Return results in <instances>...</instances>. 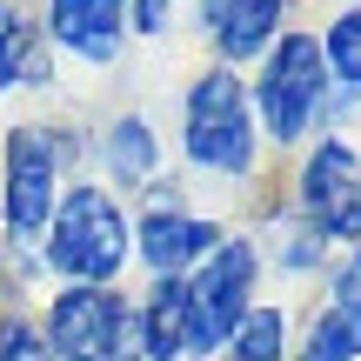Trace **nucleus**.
<instances>
[{
	"label": "nucleus",
	"instance_id": "obj_18",
	"mask_svg": "<svg viewBox=\"0 0 361 361\" xmlns=\"http://www.w3.org/2000/svg\"><path fill=\"white\" fill-rule=\"evenodd\" d=\"M134 27L141 34H161L168 27V0H134Z\"/></svg>",
	"mask_w": 361,
	"mask_h": 361
},
{
	"label": "nucleus",
	"instance_id": "obj_2",
	"mask_svg": "<svg viewBox=\"0 0 361 361\" xmlns=\"http://www.w3.org/2000/svg\"><path fill=\"white\" fill-rule=\"evenodd\" d=\"M188 154L214 174H247L255 168V128H247V94L234 74H201L188 94Z\"/></svg>",
	"mask_w": 361,
	"mask_h": 361
},
{
	"label": "nucleus",
	"instance_id": "obj_7",
	"mask_svg": "<svg viewBox=\"0 0 361 361\" xmlns=\"http://www.w3.org/2000/svg\"><path fill=\"white\" fill-rule=\"evenodd\" d=\"M54 221V141L40 128H13L7 141V228L40 234Z\"/></svg>",
	"mask_w": 361,
	"mask_h": 361
},
{
	"label": "nucleus",
	"instance_id": "obj_3",
	"mask_svg": "<svg viewBox=\"0 0 361 361\" xmlns=\"http://www.w3.org/2000/svg\"><path fill=\"white\" fill-rule=\"evenodd\" d=\"M328 101V61H322V40L308 34H288L274 40L268 54V74H261V121H268L274 141H301L314 128Z\"/></svg>",
	"mask_w": 361,
	"mask_h": 361
},
{
	"label": "nucleus",
	"instance_id": "obj_13",
	"mask_svg": "<svg viewBox=\"0 0 361 361\" xmlns=\"http://www.w3.org/2000/svg\"><path fill=\"white\" fill-rule=\"evenodd\" d=\"M308 361H361V308H328L308 335Z\"/></svg>",
	"mask_w": 361,
	"mask_h": 361
},
{
	"label": "nucleus",
	"instance_id": "obj_19",
	"mask_svg": "<svg viewBox=\"0 0 361 361\" xmlns=\"http://www.w3.org/2000/svg\"><path fill=\"white\" fill-rule=\"evenodd\" d=\"M335 308H361V261L348 274H341V288H335Z\"/></svg>",
	"mask_w": 361,
	"mask_h": 361
},
{
	"label": "nucleus",
	"instance_id": "obj_4",
	"mask_svg": "<svg viewBox=\"0 0 361 361\" xmlns=\"http://www.w3.org/2000/svg\"><path fill=\"white\" fill-rule=\"evenodd\" d=\"M134 335H141V322L107 288H67L47 314V348L61 361H121Z\"/></svg>",
	"mask_w": 361,
	"mask_h": 361
},
{
	"label": "nucleus",
	"instance_id": "obj_8",
	"mask_svg": "<svg viewBox=\"0 0 361 361\" xmlns=\"http://www.w3.org/2000/svg\"><path fill=\"white\" fill-rule=\"evenodd\" d=\"M147 335V361H201L207 341H201V322H194V301H188V281L168 274L147 301V314H134Z\"/></svg>",
	"mask_w": 361,
	"mask_h": 361
},
{
	"label": "nucleus",
	"instance_id": "obj_17",
	"mask_svg": "<svg viewBox=\"0 0 361 361\" xmlns=\"http://www.w3.org/2000/svg\"><path fill=\"white\" fill-rule=\"evenodd\" d=\"M0 361H54V348L27 322H13V328H0Z\"/></svg>",
	"mask_w": 361,
	"mask_h": 361
},
{
	"label": "nucleus",
	"instance_id": "obj_15",
	"mask_svg": "<svg viewBox=\"0 0 361 361\" xmlns=\"http://www.w3.org/2000/svg\"><path fill=\"white\" fill-rule=\"evenodd\" d=\"M228 341H234V361H281V314L274 308H247Z\"/></svg>",
	"mask_w": 361,
	"mask_h": 361
},
{
	"label": "nucleus",
	"instance_id": "obj_9",
	"mask_svg": "<svg viewBox=\"0 0 361 361\" xmlns=\"http://www.w3.org/2000/svg\"><path fill=\"white\" fill-rule=\"evenodd\" d=\"M54 40L87 61H114L121 27H128V0H54Z\"/></svg>",
	"mask_w": 361,
	"mask_h": 361
},
{
	"label": "nucleus",
	"instance_id": "obj_5",
	"mask_svg": "<svg viewBox=\"0 0 361 361\" xmlns=\"http://www.w3.org/2000/svg\"><path fill=\"white\" fill-rule=\"evenodd\" d=\"M247 288H255V247H247V241H214L207 268L188 281V301H194V322H201L207 348H221V341L241 328Z\"/></svg>",
	"mask_w": 361,
	"mask_h": 361
},
{
	"label": "nucleus",
	"instance_id": "obj_10",
	"mask_svg": "<svg viewBox=\"0 0 361 361\" xmlns=\"http://www.w3.org/2000/svg\"><path fill=\"white\" fill-rule=\"evenodd\" d=\"M214 241H221V228L214 221H194V214H147L141 221V261L161 274V281L180 274L188 261L214 255Z\"/></svg>",
	"mask_w": 361,
	"mask_h": 361
},
{
	"label": "nucleus",
	"instance_id": "obj_16",
	"mask_svg": "<svg viewBox=\"0 0 361 361\" xmlns=\"http://www.w3.org/2000/svg\"><path fill=\"white\" fill-rule=\"evenodd\" d=\"M322 61H328V74H341L348 87H361V7H355V13H341V20L328 27Z\"/></svg>",
	"mask_w": 361,
	"mask_h": 361
},
{
	"label": "nucleus",
	"instance_id": "obj_11",
	"mask_svg": "<svg viewBox=\"0 0 361 361\" xmlns=\"http://www.w3.org/2000/svg\"><path fill=\"white\" fill-rule=\"evenodd\" d=\"M207 27H214V47L228 61H247L255 47H268L274 27H281V0H201Z\"/></svg>",
	"mask_w": 361,
	"mask_h": 361
},
{
	"label": "nucleus",
	"instance_id": "obj_1",
	"mask_svg": "<svg viewBox=\"0 0 361 361\" xmlns=\"http://www.w3.org/2000/svg\"><path fill=\"white\" fill-rule=\"evenodd\" d=\"M128 255V221L107 201L101 188H74L61 207H54V234H47V261L67 274V281H107Z\"/></svg>",
	"mask_w": 361,
	"mask_h": 361
},
{
	"label": "nucleus",
	"instance_id": "obj_14",
	"mask_svg": "<svg viewBox=\"0 0 361 361\" xmlns=\"http://www.w3.org/2000/svg\"><path fill=\"white\" fill-rule=\"evenodd\" d=\"M107 168H114L121 180H147L154 174V134H147V121H121L114 134H107Z\"/></svg>",
	"mask_w": 361,
	"mask_h": 361
},
{
	"label": "nucleus",
	"instance_id": "obj_12",
	"mask_svg": "<svg viewBox=\"0 0 361 361\" xmlns=\"http://www.w3.org/2000/svg\"><path fill=\"white\" fill-rule=\"evenodd\" d=\"M40 74H47V67H40V54H34V27H27L13 7H0V87L40 80Z\"/></svg>",
	"mask_w": 361,
	"mask_h": 361
},
{
	"label": "nucleus",
	"instance_id": "obj_6",
	"mask_svg": "<svg viewBox=\"0 0 361 361\" xmlns=\"http://www.w3.org/2000/svg\"><path fill=\"white\" fill-rule=\"evenodd\" d=\"M301 207H308L322 241H361V161L341 141H322L301 174Z\"/></svg>",
	"mask_w": 361,
	"mask_h": 361
}]
</instances>
